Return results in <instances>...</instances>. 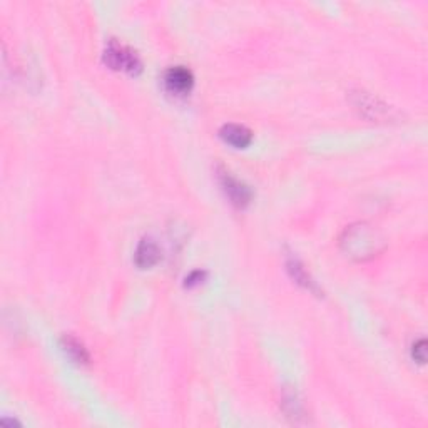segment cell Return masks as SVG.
I'll return each instance as SVG.
<instances>
[{"instance_id": "cell-1", "label": "cell", "mask_w": 428, "mask_h": 428, "mask_svg": "<svg viewBox=\"0 0 428 428\" xmlns=\"http://www.w3.org/2000/svg\"><path fill=\"white\" fill-rule=\"evenodd\" d=\"M383 238L374 227L367 222H356V225L346 227L341 236V248L350 258L355 260H368L377 256L382 251Z\"/></svg>"}, {"instance_id": "cell-3", "label": "cell", "mask_w": 428, "mask_h": 428, "mask_svg": "<svg viewBox=\"0 0 428 428\" xmlns=\"http://www.w3.org/2000/svg\"><path fill=\"white\" fill-rule=\"evenodd\" d=\"M220 182L222 186L227 198H229L231 204H234L236 208H246L253 199V191L251 187L244 184L243 181L236 180L234 176H231L227 171L220 172Z\"/></svg>"}, {"instance_id": "cell-9", "label": "cell", "mask_w": 428, "mask_h": 428, "mask_svg": "<svg viewBox=\"0 0 428 428\" xmlns=\"http://www.w3.org/2000/svg\"><path fill=\"white\" fill-rule=\"evenodd\" d=\"M287 268L289 271V275H291V278L296 281L298 284H301L303 288L310 289V291L318 293V287H316L315 279L311 278L310 273L305 270V266L301 265L300 260H296V258H289L287 261Z\"/></svg>"}, {"instance_id": "cell-10", "label": "cell", "mask_w": 428, "mask_h": 428, "mask_svg": "<svg viewBox=\"0 0 428 428\" xmlns=\"http://www.w3.org/2000/svg\"><path fill=\"white\" fill-rule=\"evenodd\" d=\"M412 356H413V360L420 365H423L427 361V341L423 340V338L422 340L413 343Z\"/></svg>"}, {"instance_id": "cell-11", "label": "cell", "mask_w": 428, "mask_h": 428, "mask_svg": "<svg viewBox=\"0 0 428 428\" xmlns=\"http://www.w3.org/2000/svg\"><path fill=\"white\" fill-rule=\"evenodd\" d=\"M204 278H206V271L196 270V271H193V273H189V275L186 276L184 287H186V288H194V287H198V284L203 283Z\"/></svg>"}, {"instance_id": "cell-4", "label": "cell", "mask_w": 428, "mask_h": 428, "mask_svg": "<svg viewBox=\"0 0 428 428\" xmlns=\"http://www.w3.org/2000/svg\"><path fill=\"white\" fill-rule=\"evenodd\" d=\"M194 86V75L184 65H176L164 73V87L176 96H184Z\"/></svg>"}, {"instance_id": "cell-8", "label": "cell", "mask_w": 428, "mask_h": 428, "mask_svg": "<svg viewBox=\"0 0 428 428\" xmlns=\"http://www.w3.org/2000/svg\"><path fill=\"white\" fill-rule=\"evenodd\" d=\"M61 348L67 358L75 365H87L89 361H91L87 348L84 346L82 341H79L77 338L73 336V334H64V336L61 338Z\"/></svg>"}, {"instance_id": "cell-2", "label": "cell", "mask_w": 428, "mask_h": 428, "mask_svg": "<svg viewBox=\"0 0 428 428\" xmlns=\"http://www.w3.org/2000/svg\"><path fill=\"white\" fill-rule=\"evenodd\" d=\"M104 62L107 67L114 70H124L127 74H139L142 70V62L137 56L136 51L131 47L124 46V44L118 42V40H109L104 49Z\"/></svg>"}, {"instance_id": "cell-6", "label": "cell", "mask_w": 428, "mask_h": 428, "mask_svg": "<svg viewBox=\"0 0 428 428\" xmlns=\"http://www.w3.org/2000/svg\"><path fill=\"white\" fill-rule=\"evenodd\" d=\"M355 106L360 111H363L368 118L372 119H385L388 115L390 119V113H388V107L377 99V97L370 96L367 92H356L355 94Z\"/></svg>"}, {"instance_id": "cell-7", "label": "cell", "mask_w": 428, "mask_h": 428, "mask_svg": "<svg viewBox=\"0 0 428 428\" xmlns=\"http://www.w3.org/2000/svg\"><path fill=\"white\" fill-rule=\"evenodd\" d=\"M220 136L222 137V141H226L227 144L233 147H238V149H244L253 141V132L246 126H241V124H226V126L221 127Z\"/></svg>"}, {"instance_id": "cell-5", "label": "cell", "mask_w": 428, "mask_h": 428, "mask_svg": "<svg viewBox=\"0 0 428 428\" xmlns=\"http://www.w3.org/2000/svg\"><path fill=\"white\" fill-rule=\"evenodd\" d=\"M160 260V249L153 238H142L134 253V261L141 270L153 268Z\"/></svg>"}]
</instances>
